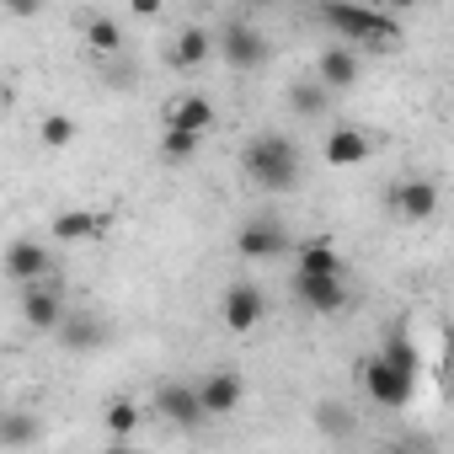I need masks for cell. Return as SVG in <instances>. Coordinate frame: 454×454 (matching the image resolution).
I'll return each instance as SVG.
<instances>
[{
	"label": "cell",
	"instance_id": "1",
	"mask_svg": "<svg viewBox=\"0 0 454 454\" xmlns=\"http://www.w3.org/2000/svg\"><path fill=\"white\" fill-rule=\"evenodd\" d=\"M241 171H247L262 192H294L305 160H300V145H294V139H284V134H257V139L241 150Z\"/></svg>",
	"mask_w": 454,
	"mask_h": 454
},
{
	"label": "cell",
	"instance_id": "2",
	"mask_svg": "<svg viewBox=\"0 0 454 454\" xmlns=\"http://www.w3.org/2000/svg\"><path fill=\"white\" fill-rule=\"evenodd\" d=\"M321 22L348 38V43H369V49H395L401 43V27L390 12H369L364 0H321Z\"/></svg>",
	"mask_w": 454,
	"mask_h": 454
},
{
	"label": "cell",
	"instance_id": "3",
	"mask_svg": "<svg viewBox=\"0 0 454 454\" xmlns=\"http://www.w3.org/2000/svg\"><path fill=\"white\" fill-rule=\"evenodd\" d=\"M358 385H364V395L380 401V406H406L411 390H417V374L395 369L385 353H369V358H358Z\"/></svg>",
	"mask_w": 454,
	"mask_h": 454
},
{
	"label": "cell",
	"instance_id": "4",
	"mask_svg": "<svg viewBox=\"0 0 454 454\" xmlns=\"http://www.w3.org/2000/svg\"><path fill=\"white\" fill-rule=\"evenodd\" d=\"M214 49H219V59L231 70H262L268 65V38L257 27H247V22H224Z\"/></svg>",
	"mask_w": 454,
	"mask_h": 454
},
{
	"label": "cell",
	"instance_id": "5",
	"mask_svg": "<svg viewBox=\"0 0 454 454\" xmlns=\"http://www.w3.org/2000/svg\"><path fill=\"white\" fill-rule=\"evenodd\" d=\"M0 268H6L12 284H43V278L54 273V252H49L43 241L17 236V241H6V257H0Z\"/></svg>",
	"mask_w": 454,
	"mask_h": 454
},
{
	"label": "cell",
	"instance_id": "6",
	"mask_svg": "<svg viewBox=\"0 0 454 454\" xmlns=\"http://www.w3.org/2000/svg\"><path fill=\"white\" fill-rule=\"evenodd\" d=\"M294 241H289V231L278 219H247L241 231H236V252L241 257H252V262H273V257H284Z\"/></svg>",
	"mask_w": 454,
	"mask_h": 454
},
{
	"label": "cell",
	"instance_id": "7",
	"mask_svg": "<svg viewBox=\"0 0 454 454\" xmlns=\"http://www.w3.org/2000/svg\"><path fill=\"white\" fill-rule=\"evenodd\" d=\"M294 300L316 316H337L348 305V284L342 273H294Z\"/></svg>",
	"mask_w": 454,
	"mask_h": 454
},
{
	"label": "cell",
	"instance_id": "8",
	"mask_svg": "<svg viewBox=\"0 0 454 454\" xmlns=\"http://www.w3.org/2000/svg\"><path fill=\"white\" fill-rule=\"evenodd\" d=\"M54 337H59L70 353H97V348L113 342V326H107L97 310H65L59 326H54Z\"/></svg>",
	"mask_w": 454,
	"mask_h": 454
},
{
	"label": "cell",
	"instance_id": "9",
	"mask_svg": "<svg viewBox=\"0 0 454 454\" xmlns=\"http://www.w3.org/2000/svg\"><path fill=\"white\" fill-rule=\"evenodd\" d=\"M150 411L166 417L171 427H198V417H203V406H198V385H187V380H166V385H155Z\"/></svg>",
	"mask_w": 454,
	"mask_h": 454
},
{
	"label": "cell",
	"instance_id": "10",
	"mask_svg": "<svg viewBox=\"0 0 454 454\" xmlns=\"http://www.w3.org/2000/svg\"><path fill=\"white\" fill-rule=\"evenodd\" d=\"M241 395H247V380H241L236 369H214L208 380H198V406H203V417H224V411H236V406H241Z\"/></svg>",
	"mask_w": 454,
	"mask_h": 454
},
{
	"label": "cell",
	"instance_id": "11",
	"mask_svg": "<svg viewBox=\"0 0 454 454\" xmlns=\"http://www.w3.org/2000/svg\"><path fill=\"white\" fill-rule=\"evenodd\" d=\"M219 310H224V326H231V332H252V326H262V316H268V294H262L257 284H231Z\"/></svg>",
	"mask_w": 454,
	"mask_h": 454
},
{
	"label": "cell",
	"instance_id": "12",
	"mask_svg": "<svg viewBox=\"0 0 454 454\" xmlns=\"http://www.w3.org/2000/svg\"><path fill=\"white\" fill-rule=\"evenodd\" d=\"M59 316H65V300H59V289L49 278L43 284H22V321H27V332H54Z\"/></svg>",
	"mask_w": 454,
	"mask_h": 454
},
{
	"label": "cell",
	"instance_id": "13",
	"mask_svg": "<svg viewBox=\"0 0 454 454\" xmlns=\"http://www.w3.org/2000/svg\"><path fill=\"white\" fill-rule=\"evenodd\" d=\"M390 203H395L401 219H433V214H438V182H427V176H406V182L390 187Z\"/></svg>",
	"mask_w": 454,
	"mask_h": 454
},
{
	"label": "cell",
	"instance_id": "14",
	"mask_svg": "<svg viewBox=\"0 0 454 454\" xmlns=\"http://www.w3.org/2000/svg\"><path fill=\"white\" fill-rule=\"evenodd\" d=\"M358 70H364L358 54L342 49V43H337V49H321V59H316V81H321L326 91H348V86L358 81Z\"/></svg>",
	"mask_w": 454,
	"mask_h": 454
},
{
	"label": "cell",
	"instance_id": "15",
	"mask_svg": "<svg viewBox=\"0 0 454 454\" xmlns=\"http://www.w3.org/2000/svg\"><path fill=\"white\" fill-rule=\"evenodd\" d=\"M321 150H326V166H358V160H369V134L353 123H337V129H326Z\"/></svg>",
	"mask_w": 454,
	"mask_h": 454
},
{
	"label": "cell",
	"instance_id": "16",
	"mask_svg": "<svg viewBox=\"0 0 454 454\" xmlns=\"http://www.w3.org/2000/svg\"><path fill=\"white\" fill-rule=\"evenodd\" d=\"M107 224H113L107 214H91V208H65V214L54 219V241H70V247H75V241H102V236H107Z\"/></svg>",
	"mask_w": 454,
	"mask_h": 454
},
{
	"label": "cell",
	"instance_id": "17",
	"mask_svg": "<svg viewBox=\"0 0 454 454\" xmlns=\"http://www.w3.org/2000/svg\"><path fill=\"white\" fill-rule=\"evenodd\" d=\"M214 123V102L208 97H176L166 107V129H192V134H208Z\"/></svg>",
	"mask_w": 454,
	"mask_h": 454
},
{
	"label": "cell",
	"instance_id": "18",
	"mask_svg": "<svg viewBox=\"0 0 454 454\" xmlns=\"http://www.w3.org/2000/svg\"><path fill=\"white\" fill-rule=\"evenodd\" d=\"M208 54H214V38H208L203 27H182L176 43H171V65H176V70H203Z\"/></svg>",
	"mask_w": 454,
	"mask_h": 454
},
{
	"label": "cell",
	"instance_id": "19",
	"mask_svg": "<svg viewBox=\"0 0 454 454\" xmlns=\"http://www.w3.org/2000/svg\"><path fill=\"white\" fill-rule=\"evenodd\" d=\"M289 113L294 118H321L326 113V86L321 81H294L289 86Z\"/></svg>",
	"mask_w": 454,
	"mask_h": 454
},
{
	"label": "cell",
	"instance_id": "20",
	"mask_svg": "<svg viewBox=\"0 0 454 454\" xmlns=\"http://www.w3.org/2000/svg\"><path fill=\"white\" fill-rule=\"evenodd\" d=\"M294 273H342V257H337V252H332L326 241H300Z\"/></svg>",
	"mask_w": 454,
	"mask_h": 454
},
{
	"label": "cell",
	"instance_id": "21",
	"mask_svg": "<svg viewBox=\"0 0 454 454\" xmlns=\"http://www.w3.org/2000/svg\"><path fill=\"white\" fill-rule=\"evenodd\" d=\"M198 145H203V134H192V129H166V134H160V155H166L171 166H187V160L198 155Z\"/></svg>",
	"mask_w": 454,
	"mask_h": 454
},
{
	"label": "cell",
	"instance_id": "22",
	"mask_svg": "<svg viewBox=\"0 0 454 454\" xmlns=\"http://www.w3.org/2000/svg\"><path fill=\"white\" fill-rule=\"evenodd\" d=\"M395 369H406V374H417L422 369V358H417V342L406 337V326H390V337H385V348H380Z\"/></svg>",
	"mask_w": 454,
	"mask_h": 454
},
{
	"label": "cell",
	"instance_id": "23",
	"mask_svg": "<svg viewBox=\"0 0 454 454\" xmlns=\"http://www.w3.org/2000/svg\"><path fill=\"white\" fill-rule=\"evenodd\" d=\"M38 417L27 411H0V443H38Z\"/></svg>",
	"mask_w": 454,
	"mask_h": 454
},
{
	"label": "cell",
	"instance_id": "24",
	"mask_svg": "<svg viewBox=\"0 0 454 454\" xmlns=\"http://www.w3.org/2000/svg\"><path fill=\"white\" fill-rule=\"evenodd\" d=\"M86 43H91L97 54H118V49H123V27H118L113 17H91V22H86Z\"/></svg>",
	"mask_w": 454,
	"mask_h": 454
},
{
	"label": "cell",
	"instance_id": "25",
	"mask_svg": "<svg viewBox=\"0 0 454 454\" xmlns=\"http://www.w3.org/2000/svg\"><path fill=\"white\" fill-rule=\"evenodd\" d=\"M38 139H43L49 150H65V145L75 139V118H70V113H43V123H38Z\"/></svg>",
	"mask_w": 454,
	"mask_h": 454
},
{
	"label": "cell",
	"instance_id": "26",
	"mask_svg": "<svg viewBox=\"0 0 454 454\" xmlns=\"http://www.w3.org/2000/svg\"><path fill=\"white\" fill-rule=\"evenodd\" d=\"M134 427H139V406H134V401H123V395H118V401H107V433H113V438H129Z\"/></svg>",
	"mask_w": 454,
	"mask_h": 454
},
{
	"label": "cell",
	"instance_id": "27",
	"mask_svg": "<svg viewBox=\"0 0 454 454\" xmlns=\"http://www.w3.org/2000/svg\"><path fill=\"white\" fill-rule=\"evenodd\" d=\"M316 427L332 433V438H348V433H353V422H348L342 406H316Z\"/></svg>",
	"mask_w": 454,
	"mask_h": 454
},
{
	"label": "cell",
	"instance_id": "28",
	"mask_svg": "<svg viewBox=\"0 0 454 454\" xmlns=\"http://www.w3.org/2000/svg\"><path fill=\"white\" fill-rule=\"evenodd\" d=\"M102 81H107V86H134V75H129V65H123L118 54H107V70H102Z\"/></svg>",
	"mask_w": 454,
	"mask_h": 454
},
{
	"label": "cell",
	"instance_id": "29",
	"mask_svg": "<svg viewBox=\"0 0 454 454\" xmlns=\"http://www.w3.org/2000/svg\"><path fill=\"white\" fill-rule=\"evenodd\" d=\"M6 6V17H22V22H33L38 12H43V0H0Z\"/></svg>",
	"mask_w": 454,
	"mask_h": 454
},
{
	"label": "cell",
	"instance_id": "30",
	"mask_svg": "<svg viewBox=\"0 0 454 454\" xmlns=\"http://www.w3.org/2000/svg\"><path fill=\"white\" fill-rule=\"evenodd\" d=\"M129 6H134V17H155V12H160V0H129Z\"/></svg>",
	"mask_w": 454,
	"mask_h": 454
},
{
	"label": "cell",
	"instance_id": "31",
	"mask_svg": "<svg viewBox=\"0 0 454 454\" xmlns=\"http://www.w3.org/2000/svg\"><path fill=\"white\" fill-rule=\"evenodd\" d=\"M385 6H395V12H406V6H417V0H385Z\"/></svg>",
	"mask_w": 454,
	"mask_h": 454
},
{
	"label": "cell",
	"instance_id": "32",
	"mask_svg": "<svg viewBox=\"0 0 454 454\" xmlns=\"http://www.w3.org/2000/svg\"><path fill=\"white\" fill-rule=\"evenodd\" d=\"M252 6H268V0H252Z\"/></svg>",
	"mask_w": 454,
	"mask_h": 454
}]
</instances>
